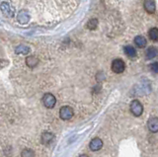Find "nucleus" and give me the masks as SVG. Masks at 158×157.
<instances>
[{
	"label": "nucleus",
	"mask_w": 158,
	"mask_h": 157,
	"mask_svg": "<svg viewBox=\"0 0 158 157\" xmlns=\"http://www.w3.org/2000/svg\"><path fill=\"white\" fill-rule=\"evenodd\" d=\"M30 52V48L25 45H19L15 48V53L17 55H28Z\"/></svg>",
	"instance_id": "obj_14"
},
{
	"label": "nucleus",
	"mask_w": 158,
	"mask_h": 157,
	"mask_svg": "<svg viewBox=\"0 0 158 157\" xmlns=\"http://www.w3.org/2000/svg\"><path fill=\"white\" fill-rule=\"evenodd\" d=\"M130 110L135 117H140L143 113V106L138 100H133L131 103Z\"/></svg>",
	"instance_id": "obj_2"
},
{
	"label": "nucleus",
	"mask_w": 158,
	"mask_h": 157,
	"mask_svg": "<svg viewBox=\"0 0 158 157\" xmlns=\"http://www.w3.org/2000/svg\"><path fill=\"white\" fill-rule=\"evenodd\" d=\"M157 55H158V51L154 47H149L145 52V56L147 60H152V58H154Z\"/></svg>",
	"instance_id": "obj_13"
},
{
	"label": "nucleus",
	"mask_w": 158,
	"mask_h": 157,
	"mask_svg": "<svg viewBox=\"0 0 158 157\" xmlns=\"http://www.w3.org/2000/svg\"><path fill=\"white\" fill-rule=\"evenodd\" d=\"M89 147L92 151H98L100 150L103 147V140L100 137H94V138L90 141V144Z\"/></svg>",
	"instance_id": "obj_6"
},
{
	"label": "nucleus",
	"mask_w": 158,
	"mask_h": 157,
	"mask_svg": "<svg viewBox=\"0 0 158 157\" xmlns=\"http://www.w3.org/2000/svg\"><path fill=\"white\" fill-rule=\"evenodd\" d=\"M148 37L153 42H158V29L157 28H151L148 32Z\"/></svg>",
	"instance_id": "obj_16"
},
{
	"label": "nucleus",
	"mask_w": 158,
	"mask_h": 157,
	"mask_svg": "<svg viewBox=\"0 0 158 157\" xmlns=\"http://www.w3.org/2000/svg\"><path fill=\"white\" fill-rule=\"evenodd\" d=\"M147 127L151 132H158V118H150L147 122Z\"/></svg>",
	"instance_id": "obj_9"
},
{
	"label": "nucleus",
	"mask_w": 158,
	"mask_h": 157,
	"mask_svg": "<svg viewBox=\"0 0 158 157\" xmlns=\"http://www.w3.org/2000/svg\"><path fill=\"white\" fill-rule=\"evenodd\" d=\"M0 8H1V11L5 16H7V17H13L14 16V14H15L14 8L10 5L9 3L2 2L1 5H0Z\"/></svg>",
	"instance_id": "obj_5"
},
{
	"label": "nucleus",
	"mask_w": 158,
	"mask_h": 157,
	"mask_svg": "<svg viewBox=\"0 0 158 157\" xmlns=\"http://www.w3.org/2000/svg\"><path fill=\"white\" fill-rule=\"evenodd\" d=\"M74 115V111L70 106H63L59 110V117L63 121H68L72 119Z\"/></svg>",
	"instance_id": "obj_3"
},
{
	"label": "nucleus",
	"mask_w": 158,
	"mask_h": 157,
	"mask_svg": "<svg viewBox=\"0 0 158 157\" xmlns=\"http://www.w3.org/2000/svg\"><path fill=\"white\" fill-rule=\"evenodd\" d=\"M87 29H89V30H95V29L98 27V20L96 18H93V19H90V20L88 21L87 25H86Z\"/></svg>",
	"instance_id": "obj_17"
},
{
	"label": "nucleus",
	"mask_w": 158,
	"mask_h": 157,
	"mask_svg": "<svg viewBox=\"0 0 158 157\" xmlns=\"http://www.w3.org/2000/svg\"><path fill=\"white\" fill-rule=\"evenodd\" d=\"M39 58L34 56H29L26 57V65L30 68H34L39 64Z\"/></svg>",
	"instance_id": "obj_11"
},
{
	"label": "nucleus",
	"mask_w": 158,
	"mask_h": 157,
	"mask_svg": "<svg viewBox=\"0 0 158 157\" xmlns=\"http://www.w3.org/2000/svg\"><path fill=\"white\" fill-rule=\"evenodd\" d=\"M111 69H112L113 72L120 74V73H123V71H125L126 63L123 60H121V58H116V60H114L113 62H112Z\"/></svg>",
	"instance_id": "obj_1"
},
{
	"label": "nucleus",
	"mask_w": 158,
	"mask_h": 157,
	"mask_svg": "<svg viewBox=\"0 0 158 157\" xmlns=\"http://www.w3.org/2000/svg\"><path fill=\"white\" fill-rule=\"evenodd\" d=\"M54 138V135L52 134V132H48V131H44L42 134V136H41V142L43 144L47 145V144H49L53 140Z\"/></svg>",
	"instance_id": "obj_10"
},
{
	"label": "nucleus",
	"mask_w": 158,
	"mask_h": 157,
	"mask_svg": "<svg viewBox=\"0 0 158 157\" xmlns=\"http://www.w3.org/2000/svg\"><path fill=\"white\" fill-rule=\"evenodd\" d=\"M150 70L154 73H158V61L153 62L150 64Z\"/></svg>",
	"instance_id": "obj_19"
},
{
	"label": "nucleus",
	"mask_w": 158,
	"mask_h": 157,
	"mask_svg": "<svg viewBox=\"0 0 158 157\" xmlns=\"http://www.w3.org/2000/svg\"><path fill=\"white\" fill-rule=\"evenodd\" d=\"M146 39L143 37V36H136L135 38V46L138 47V48H144L146 46Z\"/></svg>",
	"instance_id": "obj_15"
},
{
	"label": "nucleus",
	"mask_w": 158,
	"mask_h": 157,
	"mask_svg": "<svg viewBox=\"0 0 158 157\" xmlns=\"http://www.w3.org/2000/svg\"><path fill=\"white\" fill-rule=\"evenodd\" d=\"M123 52H125L126 56L130 58H133L136 56V50L132 46H126L123 48Z\"/></svg>",
	"instance_id": "obj_12"
},
{
	"label": "nucleus",
	"mask_w": 158,
	"mask_h": 157,
	"mask_svg": "<svg viewBox=\"0 0 158 157\" xmlns=\"http://www.w3.org/2000/svg\"><path fill=\"white\" fill-rule=\"evenodd\" d=\"M21 157H35V151L31 148H25L21 152Z\"/></svg>",
	"instance_id": "obj_18"
},
{
	"label": "nucleus",
	"mask_w": 158,
	"mask_h": 157,
	"mask_svg": "<svg viewBox=\"0 0 158 157\" xmlns=\"http://www.w3.org/2000/svg\"><path fill=\"white\" fill-rule=\"evenodd\" d=\"M43 104L44 106L48 108V109H52V108L56 106V99L52 93H46L44 96H43Z\"/></svg>",
	"instance_id": "obj_4"
},
{
	"label": "nucleus",
	"mask_w": 158,
	"mask_h": 157,
	"mask_svg": "<svg viewBox=\"0 0 158 157\" xmlns=\"http://www.w3.org/2000/svg\"><path fill=\"white\" fill-rule=\"evenodd\" d=\"M17 21L21 24V25H26L30 21V14L26 10H21L18 13Z\"/></svg>",
	"instance_id": "obj_7"
},
{
	"label": "nucleus",
	"mask_w": 158,
	"mask_h": 157,
	"mask_svg": "<svg viewBox=\"0 0 158 157\" xmlns=\"http://www.w3.org/2000/svg\"><path fill=\"white\" fill-rule=\"evenodd\" d=\"M143 7H144L145 11L147 13H150V14L155 13L156 5H155L154 0H144V2H143Z\"/></svg>",
	"instance_id": "obj_8"
},
{
	"label": "nucleus",
	"mask_w": 158,
	"mask_h": 157,
	"mask_svg": "<svg viewBox=\"0 0 158 157\" xmlns=\"http://www.w3.org/2000/svg\"><path fill=\"white\" fill-rule=\"evenodd\" d=\"M78 157H89L87 154H81V155H79Z\"/></svg>",
	"instance_id": "obj_20"
}]
</instances>
